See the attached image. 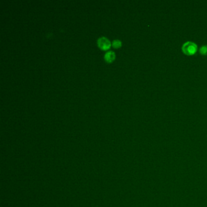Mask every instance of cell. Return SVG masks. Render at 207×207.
Wrapping results in <instances>:
<instances>
[{
    "label": "cell",
    "instance_id": "cell-1",
    "mask_svg": "<svg viewBox=\"0 0 207 207\" xmlns=\"http://www.w3.org/2000/svg\"><path fill=\"white\" fill-rule=\"evenodd\" d=\"M182 50L185 55H192L197 52V46L192 41H186L182 45Z\"/></svg>",
    "mask_w": 207,
    "mask_h": 207
},
{
    "label": "cell",
    "instance_id": "cell-5",
    "mask_svg": "<svg viewBox=\"0 0 207 207\" xmlns=\"http://www.w3.org/2000/svg\"><path fill=\"white\" fill-rule=\"evenodd\" d=\"M199 52L202 55H207V45H203L199 49Z\"/></svg>",
    "mask_w": 207,
    "mask_h": 207
},
{
    "label": "cell",
    "instance_id": "cell-3",
    "mask_svg": "<svg viewBox=\"0 0 207 207\" xmlns=\"http://www.w3.org/2000/svg\"><path fill=\"white\" fill-rule=\"evenodd\" d=\"M115 57H116L115 53L111 51L107 52L105 55V59L108 63L112 62L115 59Z\"/></svg>",
    "mask_w": 207,
    "mask_h": 207
},
{
    "label": "cell",
    "instance_id": "cell-2",
    "mask_svg": "<svg viewBox=\"0 0 207 207\" xmlns=\"http://www.w3.org/2000/svg\"><path fill=\"white\" fill-rule=\"evenodd\" d=\"M97 44L100 48L103 50H107L111 47L110 41L105 37H101L97 40Z\"/></svg>",
    "mask_w": 207,
    "mask_h": 207
},
{
    "label": "cell",
    "instance_id": "cell-4",
    "mask_svg": "<svg viewBox=\"0 0 207 207\" xmlns=\"http://www.w3.org/2000/svg\"><path fill=\"white\" fill-rule=\"evenodd\" d=\"M112 45L115 48H119L122 46V41L119 40H114L113 41Z\"/></svg>",
    "mask_w": 207,
    "mask_h": 207
}]
</instances>
